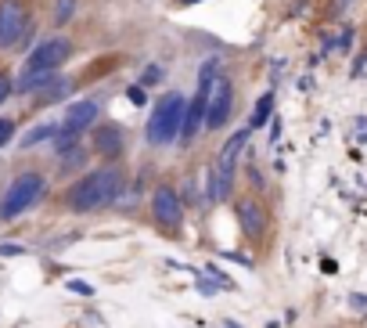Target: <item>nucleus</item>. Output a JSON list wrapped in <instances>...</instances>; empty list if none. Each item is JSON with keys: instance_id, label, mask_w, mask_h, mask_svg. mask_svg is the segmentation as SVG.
I'll return each instance as SVG.
<instances>
[{"instance_id": "1", "label": "nucleus", "mask_w": 367, "mask_h": 328, "mask_svg": "<svg viewBox=\"0 0 367 328\" xmlns=\"http://www.w3.org/2000/svg\"><path fill=\"white\" fill-rule=\"evenodd\" d=\"M123 192V174L119 170H94L79 184L69 187V209L72 213H94L101 206H112Z\"/></svg>"}, {"instance_id": "2", "label": "nucleus", "mask_w": 367, "mask_h": 328, "mask_svg": "<svg viewBox=\"0 0 367 328\" xmlns=\"http://www.w3.org/2000/svg\"><path fill=\"white\" fill-rule=\"evenodd\" d=\"M184 112H187V101H184V94H166L162 101L155 105V112H151V119H148V145H155V148H166V145H173V141L180 137V127H184Z\"/></svg>"}, {"instance_id": "3", "label": "nucleus", "mask_w": 367, "mask_h": 328, "mask_svg": "<svg viewBox=\"0 0 367 328\" xmlns=\"http://www.w3.org/2000/svg\"><path fill=\"white\" fill-rule=\"evenodd\" d=\"M43 187H47V181L40 174L14 177L11 187H8V195H4V202H0V221H14V216H22L25 209H33L40 202V195H43Z\"/></svg>"}, {"instance_id": "4", "label": "nucleus", "mask_w": 367, "mask_h": 328, "mask_svg": "<svg viewBox=\"0 0 367 328\" xmlns=\"http://www.w3.org/2000/svg\"><path fill=\"white\" fill-rule=\"evenodd\" d=\"M101 116V105L94 101V98H83V101H76L69 112H65V119H61V127H58V137H54V152L61 155L65 148H72L76 145V137L83 134V130H90L94 127V119Z\"/></svg>"}, {"instance_id": "5", "label": "nucleus", "mask_w": 367, "mask_h": 328, "mask_svg": "<svg viewBox=\"0 0 367 328\" xmlns=\"http://www.w3.org/2000/svg\"><path fill=\"white\" fill-rule=\"evenodd\" d=\"M72 54V43L65 37H51V40H43L33 54L25 58V69L22 72H43V76H54L61 65L69 61Z\"/></svg>"}, {"instance_id": "6", "label": "nucleus", "mask_w": 367, "mask_h": 328, "mask_svg": "<svg viewBox=\"0 0 367 328\" xmlns=\"http://www.w3.org/2000/svg\"><path fill=\"white\" fill-rule=\"evenodd\" d=\"M25 33H29V14L22 0H0V51L19 47Z\"/></svg>"}, {"instance_id": "7", "label": "nucleus", "mask_w": 367, "mask_h": 328, "mask_svg": "<svg viewBox=\"0 0 367 328\" xmlns=\"http://www.w3.org/2000/svg\"><path fill=\"white\" fill-rule=\"evenodd\" d=\"M245 141H249V130H238V134L227 141V145H223V152H220V163H216V202L231 198V187H234V163H238V155H242Z\"/></svg>"}, {"instance_id": "8", "label": "nucleus", "mask_w": 367, "mask_h": 328, "mask_svg": "<svg viewBox=\"0 0 367 328\" xmlns=\"http://www.w3.org/2000/svg\"><path fill=\"white\" fill-rule=\"evenodd\" d=\"M151 213H155V221L162 227H169V231H177L184 224V202H180V195L173 192L169 184H162V187H155V192H151Z\"/></svg>"}, {"instance_id": "9", "label": "nucleus", "mask_w": 367, "mask_h": 328, "mask_svg": "<svg viewBox=\"0 0 367 328\" xmlns=\"http://www.w3.org/2000/svg\"><path fill=\"white\" fill-rule=\"evenodd\" d=\"M231 101H234V87L231 80L216 76L213 80V90H209V108H205V130H220L231 116Z\"/></svg>"}, {"instance_id": "10", "label": "nucleus", "mask_w": 367, "mask_h": 328, "mask_svg": "<svg viewBox=\"0 0 367 328\" xmlns=\"http://www.w3.org/2000/svg\"><path fill=\"white\" fill-rule=\"evenodd\" d=\"M94 152L105 155V159L123 155V130L119 127H98L94 130Z\"/></svg>"}, {"instance_id": "11", "label": "nucleus", "mask_w": 367, "mask_h": 328, "mask_svg": "<svg viewBox=\"0 0 367 328\" xmlns=\"http://www.w3.org/2000/svg\"><path fill=\"white\" fill-rule=\"evenodd\" d=\"M238 216H242V227H245L249 238H252V234H263V227H266V216H263V209H260L252 198L238 206Z\"/></svg>"}, {"instance_id": "12", "label": "nucleus", "mask_w": 367, "mask_h": 328, "mask_svg": "<svg viewBox=\"0 0 367 328\" xmlns=\"http://www.w3.org/2000/svg\"><path fill=\"white\" fill-rule=\"evenodd\" d=\"M270 112H274V90H266L263 98L252 105V116H249V130H260L270 123Z\"/></svg>"}, {"instance_id": "13", "label": "nucleus", "mask_w": 367, "mask_h": 328, "mask_svg": "<svg viewBox=\"0 0 367 328\" xmlns=\"http://www.w3.org/2000/svg\"><path fill=\"white\" fill-rule=\"evenodd\" d=\"M69 90H72V80H54V83H47L40 94H36V101L40 105H54L61 98H69Z\"/></svg>"}, {"instance_id": "14", "label": "nucleus", "mask_w": 367, "mask_h": 328, "mask_svg": "<svg viewBox=\"0 0 367 328\" xmlns=\"http://www.w3.org/2000/svg\"><path fill=\"white\" fill-rule=\"evenodd\" d=\"M54 137H58V127H51V123H47V127H33L22 137V148H33V145H40V141H54Z\"/></svg>"}, {"instance_id": "15", "label": "nucleus", "mask_w": 367, "mask_h": 328, "mask_svg": "<svg viewBox=\"0 0 367 328\" xmlns=\"http://www.w3.org/2000/svg\"><path fill=\"white\" fill-rule=\"evenodd\" d=\"M72 14H76V0H54V14H51L54 25H65Z\"/></svg>"}, {"instance_id": "16", "label": "nucleus", "mask_w": 367, "mask_h": 328, "mask_svg": "<svg viewBox=\"0 0 367 328\" xmlns=\"http://www.w3.org/2000/svg\"><path fill=\"white\" fill-rule=\"evenodd\" d=\"M126 101H130V105H145V101H148V94H145V87H140V83H134V87H126Z\"/></svg>"}, {"instance_id": "17", "label": "nucleus", "mask_w": 367, "mask_h": 328, "mask_svg": "<svg viewBox=\"0 0 367 328\" xmlns=\"http://www.w3.org/2000/svg\"><path fill=\"white\" fill-rule=\"evenodd\" d=\"M14 137V119H0V148Z\"/></svg>"}, {"instance_id": "18", "label": "nucleus", "mask_w": 367, "mask_h": 328, "mask_svg": "<svg viewBox=\"0 0 367 328\" xmlns=\"http://www.w3.org/2000/svg\"><path fill=\"white\" fill-rule=\"evenodd\" d=\"M69 292H76V296H94V289L87 285V281H69Z\"/></svg>"}, {"instance_id": "19", "label": "nucleus", "mask_w": 367, "mask_h": 328, "mask_svg": "<svg viewBox=\"0 0 367 328\" xmlns=\"http://www.w3.org/2000/svg\"><path fill=\"white\" fill-rule=\"evenodd\" d=\"M11 87H14V83L8 80V76H4V72H0V105H4V101H8V94H11Z\"/></svg>"}, {"instance_id": "20", "label": "nucleus", "mask_w": 367, "mask_h": 328, "mask_svg": "<svg viewBox=\"0 0 367 328\" xmlns=\"http://www.w3.org/2000/svg\"><path fill=\"white\" fill-rule=\"evenodd\" d=\"M19 253H25L22 245H11V242H4V245H0V256H19Z\"/></svg>"}, {"instance_id": "21", "label": "nucleus", "mask_w": 367, "mask_h": 328, "mask_svg": "<svg viewBox=\"0 0 367 328\" xmlns=\"http://www.w3.org/2000/svg\"><path fill=\"white\" fill-rule=\"evenodd\" d=\"M158 80H162V69H158V65H151V69L145 72V83H158Z\"/></svg>"}]
</instances>
